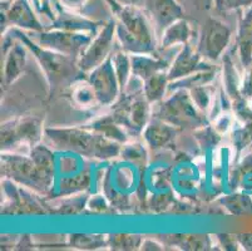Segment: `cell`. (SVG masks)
I'll return each mask as SVG.
<instances>
[{
  "instance_id": "cell-1",
  "label": "cell",
  "mask_w": 252,
  "mask_h": 251,
  "mask_svg": "<svg viewBox=\"0 0 252 251\" xmlns=\"http://www.w3.org/2000/svg\"><path fill=\"white\" fill-rule=\"evenodd\" d=\"M108 1L116 13V34L123 50L130 54L155 52L157 31L146 10L136 5H122L114 0Z\"/></svg>"
},
{
  "instance_id": "cell-2",
  "label": "cell",
  "mask_w": 252,
  "mask_h": 251,
  "mask_svg": "<svg viewBox=\"0 0 252 251\" xmlns=\"http://www.w3.org/2000/svg\"><path fill=\"white\" fill-rule=\"evenodd\" d=\"M32 157L25 155H4L1 174L38 192H47L53 181V156L43 146L32 148Z\"/></svg>"
},
{
  "instance_id": "cell-3",
  "label": "cell",
  "mask_w": 252,
  "mask_h": 251,
  "mask_svg": "<svg viewBox=\"0 0 252 251\" xmlns=\"http://www.w3.org/2000/svg\"><path fill=\"white\" fill-rule=\"evenodd\" d=\"M44 135L52 147L95 158H112L119 153L118 142L83 128H47Z\"/></svg>"
},
{
  "instance_id": "cell-4",
  "label": "cell",
  "mask_w": 252,
  "mask_h": 251,
  "mask_svg": "<svg viewBox=\"0 0 252 251\" xmlns=\"http://www.w3.org/2000/svg\"><path fill=\"white\" fill-rule=\"evenodd\" d=\"M156 117L181 128L203 127L206 124L205 114L196 107L187 89H177L173 96L162 102Z\"/></svg>"
},
{
  "instance_id": "cell-5",
  "label": "cell",
  "mask_w": 252,
  "mask_h": 251,
  "mask_svg": "<svg viewBox=\"0 0 252 251\" xmlns=\"http://www.w3.org/2000/svg\"><path fill=\"white\" fill-rule=\"evenodd\" d=\"M15 33L19 36L23 44L35 54L36 61L42 67L43 72L45 73V77H47L50 86L56 88V87H59L61 84L69 80L73 75H75L78 66L75 67L73 64L72 57L53 52V50L47 49L42 45L34 44L28 36L20 33V32H15Z\"/></svg>"
},
{
  "instance_id": "cell-6",
  "label": "cell",
  "mask_w": 252,
  "mask_h": 251,
  "mask_svg": "<svg viewBox=\"0 0 252 251\" xmlns=\"http://www.w3.org/2000/svg\"><path fill=\"white\" fill-rule=\"evenodd\" d=\"M232 38V31L226 23L208 18L203 23L197 50L207 62H217L224 54Z\"/></svg>"
},
{
  "instance_id": "cell-7",
  "label": "cell",
  "mask_w": 252,
  "mask_h": 251,
  "mask_svg": "<svg viewBox=\"0 0 252 251\" xmlns=\"http://www.w3.org/2000/svg\"><path fill=\"white\" fill-rule=\"evenodd\" d=\"M116 27V22H108L97 34V36L92 39L91 43L87 45L78 61V68L82 72H91L111 57L109 53L114 44V36H117Z\"/></svg>"
},
{
  "instance_id": "cell-8",
  "label": "cell",
  "mask_w": 252,
  "mask_h": 251,
  "mask_svg": "<svg viewBox=\"0 0 252 251\" xmlns=\"http://www.w3.org/2000/svg\"><path fill=\"white\" fill-rule=\"evenodd\" d=\"M42 135V126L34 118L8 122L1 126V147L4 149L9 147H33V144L40 140Z\"/></svg>"
},
{
  "instance_id": "cell-9",
  "label": "cell",
  "mask_w": 252,
  "mask_h": 251,
  "mask_svg": "<svg viewBox=\"0 0 252 251\" xmlns=\"http://www.w3.org/2000/svg\"><path fill=\"white\" fill-rule=\"evenodd\" d=\"M88 80L94 88L99 105L109 106L118 98L119 80L114 71L112 57L89 72Z\"/></svg>"
},
{
  "instance_id": "cell-10",
  "label": "cell",
  "mask_w": 252,
  "mask_h": 251,
  "mask_svg": "<svg viewBox=\"0 0 252 251\" xmlns=\"http://www.w3.org/2000/svg\"><path fill=\"white\" fill-rule=\"evenodd\" d=\"M91 40V36L84 34L83 32L75 33L72 31H54L42 33L39 39V45L61 54L75 57L83 53Z\"/></svg>"
},
{
  "instance_id": "cell-11",
  "label": "cell",
  "mask_w": 252,
  "mask_h": 251,
  "mask_svg": "<svg viewBox=\"0 0 252 251\" xmlns=\"http://www.w3.org/2000/svg\"><path fill=\"white\" fill-rule=\"evenodd\" d=\"M212 69L207 61L202 58V55L197 50V45L193 47L191 43L182 45V49L178 52L176 58L173 59L172 64L168 68V79L169 82L182 79L185 77L194 74V73L202 72Z\"/></svg>"
},
{
  "instance_id": "cell-12",
  "label": "cell",
  "mask_w": 252,
  "mask_h": 251,
  "mask_svg": "<svg viewBox=\"0 0 252 251\" xmlns=\"http://www.w3.org/2000/svg\"><path fill=\"white\" fill-rule=\"evenodd\" d=\"M144 8L156 31H163L183 18V9L177 0H144Z\"/></svg>"
},
{
  "instance_id": "cell-13",
  "label": "cell",
  "mask_w": 252,
  "mask_h": 251,
  "mask_svg": "<svg viewBox=\"0 0 252 251\" xmlns=\"http://www.w3.org/2000/svg\"><path fill=\"white\" fill-rule=\"evenodd\" d=\"M237 29L238 58L245 69L252 66V5L241 10Z\"/></svg>"
},
{
  "instance_id": "cell-14",
  "label": "cell",
  "mask_w": 252,
  "mask_h": 251,
  "mask_svg": "<svg viewBox=\"0 0 252 251\" xmlns=\"http://www.w3.org/2000/svg\"><path fill=\"white\" fill-rule=\"evenodd\" d=\"M176 135H177V130L175 126H172L157 117L152 119L143 130L144 140L148 146L153 149L163 148L164 146H167L175 140Z\"/></svg>"
},
{
  "instance_id": "cell-15",
  "label": "cell",
  "mask_w": 252,
  "mask_h": 251,
  "mask_svg": "<svg viewBox=\"0 0 252 251\" xmlns=\"http://www.w3.org/2000/svg\"><path fill=\"white\" fill-rule=\"evenodd\" d=\"M130 64H132V74L146 80L151 75L158 72H163L169 68L168 64L157 57H153V53H138L130 54Z\"/></svg>"
},
{
  "instance_id": "cell-16",
  "label": "cell",
  "mask_w": 252,
  "mask_h": 251,
  "mask_svg": "<svg viewBox=\"0 0 252 251\" xmlns=\"http://www.w3.org/2000/svg\"><path fill=\"white\" fill-rule=\"evenodd\" d=\"M5 17L9 22L17 27L28 28L33 31H42V25L34 17L33 9L31 8L27 0H13L11 5L6 10Z\"/></svg>"
},
{
  "instance_id": "cell-17",
  "label": "cell",
  "mask_w": 252,
  "mask_h": 251,
  "mask_svg": "<svg viewBox=\"0 0 252 251\" xmlns=\"http://www.w3.org/2000/svg\"><path fill=\"white\" fill-rule=\"evenodd\" d=\"M192 29L189 23L186 19H180L177 22L172 23L167 27L162 33L161 48L162 49H169V48L177 47V45H186L191 43Z\"/></svg>"
},
{
  "instance_id": "cell-18",
  "label": "cell",
  "mask_w": 252,
  "mask_h": 251,
  "mask_svg": "<svg viewBox=\"0 0 252 251\" xmlns=\"http://www.w3.org/2000/svg\"><path fill=\"white\" fill-rule=\"evenodd\" d=\"M24 47V44L18 43L14 47L10 48L6 55L5 63H4V79L8 86L14 83L24 72L25 63H27Z\"/></svg>"
},
{
  "instance_id": "cell-19",
  "label": "cell",
  "mask_w": 252,
  "mask_h": 251,
  "mask_svg": "<svg viewBox=\"0 0 252 251\" xmlns=\"http://www.w3.org/2000/svg\"><path fill=\"white\" fill-rule=\"evenodd\" d=\"M222 83H223L226 96L230 101L237 100L240 97H244L241 93L242 89V77L236 69L235 63L231 59V55L226 54L223 58V75H222Z\"/></svg>"
},
{
  "instance_id": "cell-20",
  "label": "cell",
  "mask_w": 252,
  "mask_h": 251,
  "mask_svg": "<svg viewBox=\"0 0 252 251\" xmlns=\"http://www.w3.org/2000/svg\"><path fill=\"white\" fill-rule=\"evenodd\" d=\"M168 74L166 71L151 75L143 82V96L150 103L159 102L168 88Z\"/></svg>"
},
{
  "instance_id": "cell-21",
  "label": "cell",
  "mask_w": 252,
  "mask_h": 251,
  "mask_svg": "<svg viewBox=\"0 0 252 251\" xmlns=\"http://www.w3.org/2000/svg\"><path fill=\"white\" fill-rule=\"evenodd\" d=\"M91 130L95 131V132L100 133L104 137L113 140V141L118 142V143H123L127 141V136H126V130L116 122V119L112 116L105 117V118L99 119V121L94 122Z\"/></svg>"
},
{
  "instance_id": "cell-22",
  "label": "cell",
  "mask_w": 252,
  "mask_h": 251,
  "mask_svg": "<svg viewBox=\"0 0 252 251\" xmlns=\"http://www.w3.org/2000/svg\"><path fill=\"white\" fill-rule=\"evenodd\" d=\"M112 57L114 71H116L117 78L119 80L121 89H125L126 84L132 75V64H130V55L127 52H116Z\"/></svg>"
},
{
  "instance_id": "cell-23",
  "label": "cell",
  "mask_w": 252,
  "mask_h": 251,
  "mask_svg": "<svg viewBox=\"0 0 252 251\" xmlns=\"http://www.w3.org/2000/svg\"><path fill=\"white\" fill-rule=\"evenodd\" d=\"M72 97L74 102L82 107H93L97 103L99 105L94 88L92 87L89 80L88 82H79L78 84H75L72 91Z\"/></svg>"
},
{
  "instance_id": "cell-24",
  "label": "cell",
  "mask_w": 252,
  "mask_h": 251,
  "mask_svg": "<svg viewBox=\"0 0 252 251\" xmlns=\"http://www.w3.org/2000/svg\"><path fill=\"white\" fill-rule=\"evenodd\" d=\"M189 91L196 107L201 112H203V113L207 112L211 108V105L214 103V92H212V88L207 86V84H202V86L193 87V88L189 89Z\"/></svg>"
},
{
  "instance_id": "cell-25",
  "label": "cell",
  "mask_w": 252,
  "mask_h": 251,
  "mask_svg": "<svg viewBox=\"0 0 252 251\" xmlns=\"http://www.w3.org/2000/svg\"><path fill=\"white\" fill-rule=\"evenodd\" d=\"M223 204L236 215H252V201L247 195H231L224 197Z\"/></svg>"
},
{
  "instance_id": "cell-26",
  "label": "cell",
  "mask_w": 252,
  "mask_h": 251,
  "mask_svg": "<svg viewBox=\"0 0 252 251\" xmlns=\"http://www.w3.org/2000/svg\"><path fill=\"white\" fill-rule=\"evenodd\" d=\"M108 244L112 249L118 250H133L142 245V238L138 235H111L108 238Z\"/></svg>"
},
{
  "instance_id": "cell-27",
  "label": "cell",
  "mask_w": 252,
  "mask_h": 251,
  "mask_svg": "<svg viewBox=\"0 0 252 251\" xmlns=\"http://www.w3.org/2000/svg\"><path fill=\"white\" fill-rule=\"evenodd\" d=\"M70 244L78 249H97L104 245L105 239L100 235H72Z\"/></svg>"
},
{
  "instance_id": "cell-28",
  "label": "cell",
  "mask_w": 252,
  "mask_h": 251,
  "mask_svg": "<svg viewBox=\"0 0 252 251\" xmlns=\"http://www.w3.org/2000/svg\"><path fill=\"white\" fill-rule=\"evenodd\" d=\"M122 155L133 162H137L138 160L143 161V158H146V152H144L143 147L138 143H132L126 147L125 149H122Z\"/></svg>"
},
{
  "instance_id": "cell-29",
  "label": "cell",
  "mask_w": 252,
  "mask_h": 251,
  "mask_svg": "<svg viewBox=\"0 0 252 251\" xmlns=\"http://www.w3.org/2000/svg\"><path fill=\"white\" fill-rule=\"evenodd\" d=\"M232 126V118H231L230 113H223L220 114V117H217L216 121H215L214 128L220 136L224 135L230 130V127Z\"/></svg>"
},
{
  "instance_id": "cell-30",
  "label": "cell",
  "mask_w": 252,
  "mask_h": 251,
  "mask_svg": "<svg viewBox=\"0 0 252 251\" xmlns=\"http://www.w3.org/2000/svg\"><path fill=\"white\" fill-rule=\"evenodd\" d=\"M252 5V0H226L223 11L227 10H244Z\"/></svg>"
},
{
  "instance_id": "cell-31",
  "label": "cell",
  "mask_w": 252,
  "mask_h": 251,
  "mask_svg": "<svg viewBox=\"0 0 252 251\" xmlns=\"http://www.w3.org/2000/svg\"><path fill=\"white\" fill-rule=\"evenodd\" d=\"M238 243L245 250L252 251V234H241L237 235Z\"/></svg>"
},
{
  "instance_id": "cell-32",
  "label": "cell",
  "mask_w": 252,
  "mask_h": 251,
  "mask_svg": "<svg viewBox=\"0 0 252 251\" xmlns=\"http://www.w3.org/2000/svg\"><path fill=\"white\" fill-rule=\"evenodd\" d=\"M61 1L65 4V6H68V8H77L84 3V0H61Z\"/></svg>"
},
{
  "instance_id": "cell-33",
  "label": "cell",
  "mask_w": 252,
  "mask_h": 251,
  "mask_svg": "<svg viewBox=\"0 0 252 251\" xmlns=\"http://www.w3.org/2000/svg\"><path fill=\"white\" fill-rule=\"evenodd\" d=\"M250 105H251V109H252V98H251V100H250Z\"/></svg>"
}]
</instances>
